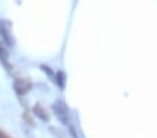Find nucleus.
I'll return each instance as SVG.
<instances>
[{"label":"nucleus","mask_w":157,"mask_h":138,"mask_svg":"<svg viewBox=\"0 0 157 138\" xmlns=\"http://www.w3.org/2000/svg\"><path fill=\"white\" fill-rule=\"evenodd\" d=\"M52 108H53L56 116L59 117V120L63 124H68V109H67V106H65V103L63 101H57Z\"/></svg>","instance_id":"nucleus-1"},{"label":"nucleus","mask_w":157,"mask_h":138,"mask_svg":"<svg viewBox=\"0 0 157 138\" xmlns=\"http://www.w3.org/2000/svg\"><path fill=\"white\" fill-rule=\"evenodd\" d=\"M31 88H32V84H31L28 80H24V78H17V80L14 81V89L17 91L18 93H27Z\"/></svg>","instance_id":"nucleus-2"},{"label":"nucleus","mask_w":157,"mask_h":138,"mask_svg":"<svg viewBox=\"0 0 157 138\" xmlns=\"http://www.w3.org/2000/svg\"><path fill=\"white\" fill-rule=\"evenodd\" d=\"M7 22H2L0 21V31H2V35H3L4 41H6L7 45L13 46V43H14V41H13V38L10 36V25H6Z\"/></svg>","instance_id":"nucleus-3"},{"label":"nucleus","mask_w":157,"mask_h":138,"mask_svg":"<svg viewBox=\"0 0 157 138\" xmlns=\"http://www.w3.org/2000/svg\"><path fill=\"white\" fill-rule=\"evenodd\" d=\"M33 113H35L36 117H39L42 121H49V114L48 112L44 110L40 105H35L33 106Z\"/></svg>","instance_id":"nucleus-4"},{"label":"nucleus","mask_w":157,"mask_h":138,"mask_svg":"<svg viewBox=\"0 0 157 138\" xmlns=\"http://www.w3.org/2000/svg\"><path fill=\"white\" fill-rule=\"evenodd\" d=\"M56 82H59L60 87H64V73H61V71L57 73V80H56Z\"/></svg>","instance_id":"nucleus-5"},{"label":"nucleus","mask_w":157,"mask_h":138,"mask_svg":"<svg viewBox=\"0 0 157 138\" xmlns=\"http://www.w3.org/2000/svg\"><path fill=\"white\" fill-rule=\"evenodd\" d=\"M2 59H3V60H6V59H7V53L4 52V49L0 46V60H2Z\"/></svg>","instance_id":"nucleus-6"},{"label":"nucleus","mask_w":157,"mask_h":138,"mask_svg":"<svg viewBox=\"0 0 157 138\" xmlns=\"http://www.w3.org/2000/svg\"><path fill=\"white\" fill-rule=\"evenodd\" d=\"M0 138H11V137H9V135H7L6 132H3L2 130H0Z\"/></svg>","instance_id":"nucleus-7"}]
</instances>
